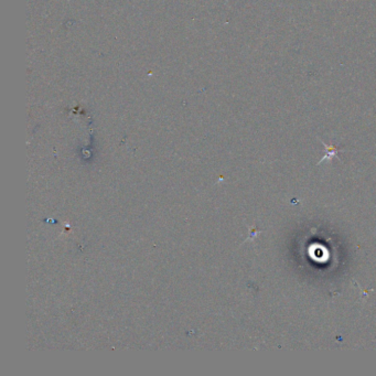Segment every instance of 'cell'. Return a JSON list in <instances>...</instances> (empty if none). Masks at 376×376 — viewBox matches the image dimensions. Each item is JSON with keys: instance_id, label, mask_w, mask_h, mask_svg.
Wrapping results in <instances>:
<instances>
[{"instance_id": "1", "label": "cell", "mask_w": 376, "mask_h": 376, "mask_svg": "<svg viewBox=\"0 0 376 376\" xmlns=\"http://www.w3.org/2000/svg\"><path fill=\"white\" fill-rule=\"evenodd\" d=\"M321 143H322V145L325 147L326 154H325V156H323L322 158H321V160L318 162V165H320V163L322 162V161H325L326 159H332L333 157H337V155L339 153H342V151H344V150H341V149H338L336 147H333V146L326 145L324 142H321Z\"/></svg>"}]
</instances>
